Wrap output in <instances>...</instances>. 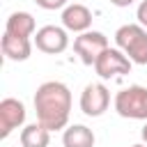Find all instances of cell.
<instances>
[{"label": "cell", "instance_id": "5b68a950", "mask_svg": "<svg viewBox=\"0 0 147 147\" xmlns=\"http://www.w3.org/2000/svg\"><path fill=\"white\" fill-rule=\"evenodd\" d=\"M131 60L126 57V53L122 48H106L99 60L94 62V71L99 74V78H115V76H124V74H131Z\"/></svg>", "mask_w": 147, "mask_h": 147}, {"label": "cell", "instance_id": "9a60e30c", "mask_svg": "<svg viewBox=\"0 0 147 147\" xmlns=\"http://www.w3.org/2000/svg\"><path fill=\"white\" fill-rule=\"evenodd\" d=\"M136 18H138V23H140L142 28H147V0H142V2L138 5V11H136Z\"/></svg>", "mask_w": 147, "mask_h": 147}, {"label": "cell", "instance_id": "52a82bcc", "mask_svg": "<svg viewBox=\"0 0 147 147\" xmlns=\"http://www.w3.org/2000/svg\"><path fill=\"white\" fill-rule=\"evenodd\" d=\"M34 46L37 51L46 53V55H60L67 51L69 46V34L67 28L60 25H44L34 32Z\"/></svg>", "mask_w": 147, "mask_h": 147}, {"label": "cell", "instance_id": "7a4b0ae2", "mask_svg": "<svg viewBox=\"0 0 147 147\" xmlns=\"http://www.w3.org/2000/svg\"><path fill=\"white\" fill-rule=\"evenodd\" d=\"M115 44L133 64H147V28H142L140 23H126L117 28Z\"/></svg>", "mask_w": 147, "mask_h": 147}, {"label": "cell", "instance_id": "8fae6325", "mask_svg": "<svg viewBox=\"0 0 147 147\" xmlns=\"http://www.w3.org/2000/svg\"><path fill=\"white\" fill-rule=\"evenodd\" d=\"M5 32L16 34V37H34V32H37L34 16L30 11H14V14H9V18L5 23Z\"/></svg>", "mask_w": 147, "mask_h": 147}, {"label": "cell", "instance_id": "ac0fdd59", "mask_svg": "<svg viewBox=\"0 0 147 147\" xmlns=\"http://www.w3.org/2000/svg\"><path fill=\"white\" fill-rule=\"evenodd\" d=\"M131 147H147L145 142H138V145H131Z\"/></svg>", "mask_w": 147, "mask_h": 147}, {"label": "cell", "instance_id": "3957f363", "mask_svg": "<svg viewBox=\"0 0 147 147\" xmlns=\"http://www.w3.org/2000/svg\"><path fill=\"white\" fill-rule=\"evenodd\" d=\"M115 113L124 119H145L147 122V87L129 85L119 90L113 99Z\"/></svg>", "mask_w": 147, "mask_h": 147}, {"label": "cell", "instance_id": "2e32d148", "mask_svg": "<svg viewBox=\"0 0 147 147\" xmlns=\"http://www.w3.org/2000/svg\"><path fill=\"white\" fill-rule=\"evenodd\" d=\"M136 0H110V5H115V7H129V5H133Z\"/></svg>", "mask_w": 147, "mask_h": 147}, {"label": "cell", "instance_id": "30bf717a", "mask_svg": "<svg viewBox=\"0 0 147 147\" xmlns=\"http://www.w3.org/2000/svg\"><path fill=\"white\" fill-rule=\"evenodd\" d=\"M2 55L11 62H25L32 55V41L30 37H16L5 32L2 34Z\"/></svg>", "mask_w": 147, "mask_h": 147}, {"label": "cell", "instance_id": "ba28073f", "mask_svg": "<svg viewBox=\"0 0 147 147\" xmlns=\"http://www.w3.org/2000/svg\"><path fill=\"white\" fill-rule=\"evenodd\" d=\"M25 124V106L23 101L7 96L0 101V138H9L11 131Z\"/></svg>", "mask_w": 147, "mask_h": 147}, {"label": "cell", "instance_id": "9c48e42d", "mask_svg": "<svg viewBox=\"0 0 147 147\" xmlns=\"http://www.w3.org/2000/svg\"><path fill=\"white\" fill-rule=\"evenodd\" d=\"M62 25L69 30V32H85L92 28V11L80 5V2H74V5H67L62 9Z\"/></svg>", "mask_w": 147, "mask_h": 147}, {"label": "cell", "instance_id": "6da1fadb", "mask_svg": "<svg viewBox=\"0 0 147 147\" xmlns=\"http://www.w3.org/2000/svg\"><path fill=\"white\" fill-rule=\"evenodd\" d=\"M34 113L37 122H41L51 131H60L67 126L71 115V90L60 80H46L34 92Z\"/></svg>", "mask_w": 147, "mask_h": 147}, {"label": "cell", "instance_id": "e0dca14e", "mask_svg": "<svg viewBox=\"0 0 147 147\" xmlns=\"http://www.w3.org/2000/svg\"><path fill=\"white\" fill-rule=\"evenodd\" d=\"M140 138H142V142L147 145V122H145V126H142V131H140Z\"/></svg>", "mask_w": 147, "mask_h": 147}, {"label": "cell", "instance_id": "4fadbf2b", "mask_svg": "<svg viewBox=\"0 0 147 147\" xmlns=\"http://www.w3.org/2000/svg\"><path fill=\"white\" fill-rule=\"evenodd\" d=\"M51 142V129H46L41 122L25 124L21 131V147H48Z\"/></svg>", "mask_w": 147, "mask_h": 147}, {"label": "cell", "instance_id": "8992f818", "mask_svg": "<svg viewBox=\"0 0 147 147\" xmlns=\"http://www.w3.org/2000/svg\"><path fill=\"white\" fill-rule=\"evenodd\" d=\"M110 106V92L103 83H87L80 92V110L87 117H101Z\"/></svg>", "mask_w": 147, "mask_h": 147}, {"label": "cell", "instance_id": "5bb4252c", "mask_svg": "<svg viewBox=\"0 0 147 147\" xmlns=\"http://www.w3.org/2000/svg\"><path fill=\"white\" fill-rule=\"evenodd\" d=\"M34 2H37V7L48 9V11H53V9H64V7L69 5V0H34Z\"/></svg>", "mask_w": 147, "mask_h": 147}, {"label": "cell", "instance_id": "7c38bea8", "mask_svg": "<svg viewBox=\"0 0 147 147\" xmlns=\"http://www.w3.org/2000/svg\"><path fill=\"white\" fill-rule=\"evenodd\" d=\"M94 142H96L94 131L85 124H71L62 133V145L64 147H94Z\"/></svg>", "mask_w": 147, "mask_h": 147}, {"label": "cell", "instance_id": "277c9868", "mask_svg": "<svg viewBox=\"0 0 147 147\" xmlns=\"http://www.w3.org/2000/svg\"><path fill=\"white\" fill-rule=\"evenodd\" d=\"M106 48H108V37L99 30H85L74 39V51L85 67H94V62Z\"/></svg>", "mask_w": 147, "mask_h": 147}]
</instances>
